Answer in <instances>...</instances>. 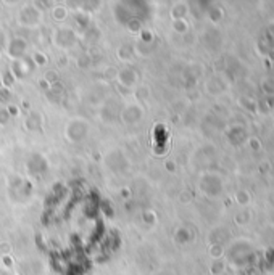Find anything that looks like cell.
Returning a JSON list of instances; mask_svg holds the SVG:
<instances>
[{"mask_svg":"<svg viewBox=\"0 0 274 275\" xmlns=\"http://www.w3.org/2000/svg\"><path fill=\"white\" fill-rule=\"evenodd\" d=\"M86 132H87V126L84 121H73L66 129V137H68V140H71V142H79L84 139Z\"/></svg>","mask_w":274,"mask_h":275,"instance_id":"6da1fadb","label":"cell"},{"mask_svg":"<svg viewBox=\"0 0 274 275\" xmlns=\"http://www.w3.org/2000/svg\"><path fill=\"white\" fill-rule=\"evenodd\" d=\"M8 54L12 58H21L26 54V42L23 39H15L10 42Z\"/></svg>","mask_w":274,"mask_h":275,"instance_id":"7a4b0ae2","label":"cell"},{"mask_svg":"<svg viewBox=\"0 0 274 275\" xmlns=\"http://www.w3.org/2000/svg\"><path fill=\"white\" fill-rule=\"evenodd\" d=\"M142 118V110L139 107H128L123 111V121L124 123H136Z\"/></svg>","mask_w":274,"mask_h":275,"instance_id":"3957f363","label":"cell"},{"mask_svg":"<svg viewBox=\"0 0 274 275\" xmlns=\"http://www.w3.org/2000/svg\"><path fill=\"white\" fill-rule=\"evenodd\" d=\"M118 79H119L121 86L131 87V86H134V82H136V74H134V71H131V70H123L118 74Z\"/></svg>","mask_w":274,"mask_h":275,"instance_id":"277c9868","label":"cell"},{"mask_svg":"<svg viewBox=\"0 0 274 275\" xmlns=\"http://www.w3.org/2000/svg\"><path fill=\"white\" fill-rule=\"evenodd\" d=\"M28 167H29L31 172H40V171H44V169H45V160L42 156H39V155H34L33 160L28 163Z\"/></svg>","mask_w":274,"mask_h":275,"instance_id":"5b68a950","label":"cell"},{"mask_svg":"<svg viewBox=\"0 0 274 275\" xmlns=\"http://www.w3.org/2000/svg\"><path fill=\"white\" fill-rule=\"evenodd\" d=\"M40 123H42V118L38 114V113H31L28 118H26V128L28 129H38L39 126H40Z\"/></svg>","mask_w":274,"mask_h":275,"instance_id":"8992f818","label":"cell"},{"mask_svg":"<svg viewBox=\"0 0 274 275\" xmlns=\"http://www.w3.org/2000/svg\"><path fill=\"white\" fill-rule=\"evenodd\" d=\"M52 15H54V18L57 21H63L66 18V8L63 7H55L54 10H52Z\"/></svg>","mask_w":274,"mask_h":275,"instance_id":"52a82bcc","label":"cell"},{"mask_svg":"<svg viewBox=\"0 0 274 275\" xmlns=\"http://www.w3.org/2000/svg\"><path fill=\"white\" fill-rule=\"evenodd\" d=\"M10 121V114L7 110H0V124L5 126Z\"/></svg>","mask_w":274,"mask_h":275,"instance_id":"ba28073f","label":"cell"},{"mask_svg":"<svg viewBox=\"0 0 274 275\" xmlns=\"http://www.w3.org/2000/svg\"><path fill=\"white\" fill-rule=\"evenodd\" d=\"M128 28L131 31H139L140 29V21L139 19H129L128 21Z\"/></svg>","mask_w":274,"mask_h":275,"instance_id":"9c48e42d","label":"cell"},{"mask_svg":"<svg viewBox=\"0 0 274 275\" xmlns=\"http://www.w3.org/2000/svg\"><path fill=\"white\" fill-rule=\"evenodd\" d=\"M118 54H119L121 58H123V60H128V58L131 56V50L128 49V47H121Z\"/></svg>","mask_w":274,"mask_h":275,"instance_id":"30bf717a","label":"cell"},{"mask_svg":"<svg viewBox=\"0 0 274 275\" xmlns=\"http://www.w3.org/2000/svg\"><path fill=\"white\" fill-rule=\"evenodd\" d=\"M34 58H36V63H38V65H45L47 63V58H45V55H42V54H36L34 55Z\"/></svg>","mask_w":274,"mask_h":275,"instance_id":"8fae6325","label":"cell"},{"mask_svg":"<svg viewBox=\"0 0 274 275\" xmlns=\"http://www.w3.org/2000/svg\"><path fill=\"white\" fill-rule=\"evenodd\" d=\"M7 111H8V114L12 116V114H17V113H18V108H17V107H8Z\"/></svg>","mask_w":274,"mask_h":275,"instance_id":"7c38bea8","label":"cell"}]
</instances>
